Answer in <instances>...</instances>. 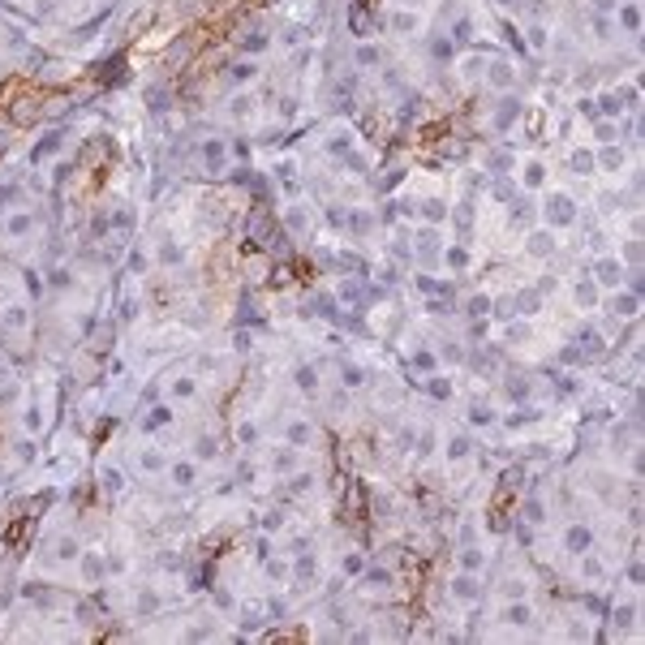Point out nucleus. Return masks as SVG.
I'll list each match as a JSON object with an SVG mask.
<instances>
[{
    "label": "nucleus",
    "mask_w": 645,
    "mask_h": 645,
    "mask_svg": "<svg viewBox=\"0 0 645 645\" xmlns=\"http://www.w3.org/2000/svg\"><path fill=\"white\" fill-rule=\"evenodd\" d=\"M267 577L271 581H293V564L288 559H267Z\"/></svg>",
    "instance_id": "nucleus-49"
},
{
    "label": "nucleus",
    "mask_w": 645,
    "mask_h": 645,
    "mask_svg": "<svg viewBox=\"0 0 645 645\" xmlns=\"http://www.w3.org/2000/svg\"><path fill=\"white\" fill-rule=\"evenodd\" d=\"M611 310H615L619 318H637V310H641V293L619 284V288H615V297H611Z\"/></svg>",
    "instance_id": "nucleus-23"
},
{
    "label": "nucleus",
    "mask_w": 645,
    "mask_h": 645,
    "mask_svg": "<svg viewBox=\"0 0 645 645\" xmlns=\"http://www.w3.org/2000/svg\"><path fill=\"white\" fill-rule=\"evenodd\" d=\"M413 366L421 370V375H430V370H435V353L430 349H413Z\"/></svg>",
    "instance_id": "nucleus-52"
},
{
    "label": "nucleus",
    "mask_w": 645,
    "mask_h": 645,
    "mask_svg": "<svg viewBox=\"0 0 645 645\" xmlns=\"http://www.w3.org/2000/svg\"><path fill=\"white\" fill-rule=\"evenodd\" d=\"M589 276L598 280V284H603V293H607V288H619V284L628 280V267L619 263V258H611V254H607V258H598V263L589 267Z\"/></svg>",
    "instance_id": "nucleus-5"
},
{
    "label": "nucleus",
    "mask_w": 645,
    "mask_h": 645,
    "mask_svg": "<svg viewBox=\"0 0 645 645\" xmlns=\"http://www.w3.org/2000/svg\"><path fill=\"white\" fill-rule=\"evenodd\" d=\"M628 160H624V146H615V142H607L598 155H593V168H603V172H619Z\"/></svg>",
    "instance_id": "nucleus-28"
},
{
    "label": "nucleus",
    "mask_w": 645,
    "mask_h": 645,
    "mask_svg": "<svg viewBox=\"0 0 645 645\" xmlns=\"http://www.w3.org/2000/svg\"><path fill=\"white\" fill-rule=\"evenodd\" d=\"M228 82H233V86H250V82H258V65H254V61H237V65L228 69Z\"/></svg>",
    "instance_id": "nucleus-38"
},
{
    "label": "nucleus",
    "mask_w": 645,
    "mask_h": 645,
    "mask_svg": "<svg viewBox=\"0 0 645 645\" xmlns=\"http://www.w3.org/2000/svg\"><path fill=\"white\" fill-rule=\"evenodd\" d=\"M233 439H237V448L258 452V448H263V426H258L254 417H237V421H233Z\"/></svg>",
    "instance_id": "nucleus-10"
},
{
    "label": "nucleus",
    "mask_w": 645,
    "mask_h": 645,
    "mask_svg": "<svg viewBox=\"0 0 645 645\" xmlns=\"http://www.w3.org/2000/svg\"><path fill=\"white\" fill-rule=\"evenodd\" d=\"M164 474H168V482L177 490H189V486H198V478H203V460H198V456L194 460H168Z\"/></svg>",
    "instance_id": "nucleus-4"
},
{
    "label": "nucleus",
    "mask_w": 645,
    "mask_h": 645,
    "mask_svg": "<svg viewBox=\"0 0 645 645\" xmlns=\"http://www.w3.org/2000/svg\"><path fill=\"white\" fill-rule=\"evenodd\" d=\"M22 284H26V293H31V297H39V293H43V280H39V271H26V276H22Z\"/></svg>",
    "instance_id": "nucleus-55"
},
{
    "label": "nucleus",
    "mask_w": 645,
    "mask_h": 645,
    "mask_svg": "<svg viewBox=\"0 0 645 645\" xmlns=\"http://www.w3.org/2000/svg\"><path fill=\"white\" fill-rule=\"evenodd\" d=\"M443 263H448L452 271H465L469 267V250H465V245H443Z\"/></svg>",
    "instance_id": "nucleus-47"
},
{
    "label": "nucleus",
    "mask_w": 645,
    "mask_h": 645,
    "mask_svg": "<svg viewBox=\"0 0 645 645\" xmlns=\"http://www.w3.org/2000/svg\"><path fill=\"white\" fill-rule=\"evenodd\" d=\"M520 520H525L529 529H542L551 520V508H547V499H538V495H529L525 504H520Z\"/></svg>",
    "instance_id": "nucleus-22"
},
{
    "label": "nucleus",
    "mask_w": 645,
    "mask_h": 645,
    "mask_svg": "<svg viewBox=\"0 0 645 645\" xmlns=\"http://www.w3.org/2000/svg\"><path fill=\"white\" fill-rule=\"evenodd\" d=\"M508 396H512V401H529V383L525 379H512L508 383Z\"/></svg>",
    "instance_id": "nucleus-54"
},
{
    "label": "nucleus",
    "mask_w": 645,
    "mask_h": 645,
    "mask_svg": "<svg viewBox=\"0 0 645 645\" xmlns=\"http://www.w3.org/2000/svg\"><path fill=\"white\" fill-rule=\"evenodd\" d=\"M366 366H357V362H340V387L344 391H357V387H366Z\"/></svg>",
    "instance_id": "nucleus-33"
},
{
    "label": "nucleus",
    "mask_w": 645,
    "mask_h": 645,
    "mask_svg": "<svg viewBox=\"0 0 645 645\" xmlns=\"http://www.w3.org/2000/svg\"><path fill=\"white\" fill-rule=\"evenodd\" d=\"M396 5H409V0H396Z\"/></svg>",
    "instance_id": "nucleus-59"
},
{
    "label": "nucleus",
    "mask_w": 645,
    "mask_h": 645,
    "mask_svg": "<svg viewBox=\"0 0 645 645\" xmlns=\"http://www.w3.org/2000/svg\"><path fill=\"white\" fill-rule=\"evenodd\" d=\"M547 181H551V168L542 160H525V164H520V185H525V189H547Z\"/></svg>",
    "instance_id": "nucleus-21"
},
{
    "label": "nucleus",
    "mask_w": 645,
    "mask_h": 645,
    "mask_svg": "<svg viewBox=\"0 0 645 645\" xmlns=\"http://www.w3.org/2000/svg\"><path fill=\"white\" fill-rule=\"evenodd\" d=\"M465 314H474V318H486V314H490V297H486V293L469 297V302H465Z\"/></svg>",
    "instance_id": "nucleus-51"
},
{
    "label": "nucleus",
    "mask_w": 645,
    "mask_h": 645,
    "mask_svg": "<svg viewBox=\"0 0 645 645\" xmlns=\"http://www.w3.org/2000/svg\"><path fill=\"white\" fill-rule=\"evenodd\" d=\"M593 142H598V146H607V142H619V121L593 116Z\"/></svg>",
    "instance_id": "nucleus-39"
},
{
    "label": "nucleus",
    "mask_w": 645,
    "mask_h": 645,
    "mask_svg": "<svg viewBox=\"0 0 645 645\" xmlns=\"http://www.w3.org/2000/svg\"><path fill=\"white\" fill-rule=\"evenodd\" d=\"M490 5H495V9H499V13H512V9L520 5V0H490Z\"/></svg>",
    "instance_id": "nucleus-57"
},
{
    "label": "nucleus",
    "mask_w": 645,
    "mask_h": 645,
    "mask_svg": "<svg viewBox=\"0 0 645 645\" xmlns=\"http://www.w3.org/2000/svg\"><path fill=\"white\" fill-rule=\"evenodd\" d=\"M413 241H417V254L426 258V263L439 254V228H435V224H421V228L413 233Z\"/></svg>",
    "instance_id": "nucleus-29"
},
{
    "label": "nucleus",
    "mask_w": 645,
    "mask_h": 645,
    "mask_svg": "<svg viewBox=\"0 0 645 645\" xmlns=\"http://www.w3.org/2000/svg\"><path fill=\"white\" fill-rule=\"evenodd\" d=\"M26 233H35V211H13V215H5V237H9V241H22Z\"/></svg>",
    "instance_id": "nucleus-26"
},
{
    "label": "nucleus",
    "mask_w": 645,
    "mask_h": 645,
    "mask_svg": "<svg viewBox=\"0 0 645 645\" xmlns=\"http://www.w3.org/2000/svg\"><path fill=\"white\" fill-rule=\"evenodd\" d=\"M474 435L469 430H456V435H448V443H443V456H448V465H460V460H469L474 456Z\"/></svg>",
    "instance_id": "nucleus-14"
},
{
    "label": "nucleus",
    "mask_w": 645,
    "mask_h": 645,
    "mask_svg": "<svg viewBox=\"0 0 645 645\" xmlns=\"http://www.w3.org/2000/svg\"><path fill=\"white\" fill-rule=\"evenodd\" d=\"M564 551L568 555H585V551H593V529L585 525V520H568V529H564Z\"/></svg>",
    "instance_id": "nucleus-8"
},
{
    "label": "nucleus",
    "mask_w": 645,
    "mask_h": 645,
    "mask_svg": "<svg viewBox=\"0 0 645 645\" xmlns=\"http://www.w3.org/2000/svg\"><path fill=\"white\" fill-rule=\"evenodd\" d=\"M538 413L534 409H516V413H508V417H499V426H508V430H516V426H529Z\"/></svg>",
    "instance_id": "nucleus-48"
},
{
    "label": "nucleus",
    "mask_w": 645,
    "mask_h": 645,
    "mask_svg": "<svg viewBox=\"0 0 645 645\" xmlns=\"http://www.w3.org/2000/svg\"><path fill=\"white\" fill-rule=\"evenodd\" d=\"M525 250H529L534 258H551V254H555V233H551V228L529 233V245H525Z\"/></svg>",
    "instance_id": "nucleus-32"
},
{
    "label": "nucleus",
    "mask_w": 645,
    "mask_h": 645,
    "mask_svg": "<svg viewBox=\"0 0 645 645\" xmlns=\"http://www.w3.org/2000/svg\"><path fill=\"white\" fill-rule=\"evenodd\" d=\"M486 564H490V555L478 547V542H465L460 555H456V568H460V573H486Z\"/></svg>",
    "instance_id": "nucleus-17"
},
{
    "label": "nucleus",
    "mask_w": 645,
    "mask_h": 645,
    "mask_svg": "<svg viewBox=\"0 0 645 645\" xmlns=\"http://www.w3.org/2000/svg\"><path fill=\"white\" fill-rule=\"evenodd\" d=\"M516 116H520V99L516 95H504L499 99V112H495V130H508Z\"/></svg>",
    "instance_id": "nucleus-35"
},
{
    "label": "nucleus",
    "mask_w": 645,
    "mask_h": 645,
    "mask_svg": "<svg viewBox=\"0 0 645 645\" xmlns=\"http://www.w3.org/2000/svg\"><path fill=\"white\" fill-rule=\"evenodd\" d=\"M353 61H357V69H379L383 65V47L379 43H357Z\"/></svg>",
    "instance_id": "nucleus-36"
},
{
    "label": "nucleus",
    "mask_w": 645,
    "mask_h": 645,
    "mask_svg": "<svg viewBox=\"0 0 645 645\" xmlns=\"http://www.w3.org/2000/svg\"><path fill=\"white\" fill-rule=\"evenodd\" d=\"M0 332H5V336H26L31 332V310L22 302L5 306V310H0Z\"/></svg>",
    "instance_id": "nucleus-9"
},
{
    "label": "nucleus",
    "mask_w": 645,
    "mask_h": 645,
    "mask_svg": "<svg viewBox=\"0 0 645 645\" xmlns=\"http://www.w3.org/2000/svg\"><path fill=\"white\" fill-rule=\"evenodd\" d=\"M615 9H619V0H589V13H607L611 17Z\"/></svg>",
    "instance_id": "nucleus-56"
},
{
    "label": "nucleus",
    "mask_w": 645,
    "mask_h": 645,
    "mask_svg": "<svg viewBox=\"0 0 645 645\" xmlns=\"http://www.w3.org/2000/svg\"><path fill=\"white\" fill-rule=\"evenodd\" d=\"M387 26H391V35H401V39H409V35H417V31H421V17H417V9L401 5V9H391V17H387Z\"/></svg>",
    "instance_id": "nucleus-16"
},
{
    "label": "nucleus",
    "mask_w": 645,
    "mask_h": 645,
    "mask_svg": "<svg viewBox=\"0 0 645 645\" xmlns=\"http://www.w3.org/2000/svg\"><path fill=\"white\" fill-rule=\"evenodd\" d=\"M177 421V409H172V401H160V405H151L146 409V417H142V430L151 435V430H164V426H172Z\"/></svg>",
    "instance_id": "nucleus-18"
},
{
    "label": "nucleus",
    "mask_w": 645,
    "mask_h": 645,
    "mask_svg": "<svg viewBox=\"0 0 645 645\" xmlns=\"http://www.w3.org/2000/svg\"><path fill=\"white\" fill-rule=\"evenodd\" d=\"M448 215H452V211H448V203L430 198V203L421 207V224H435V228H439V224H448Z\"/></svg>",
    "instance_id": "nucleus-41"
},
{
    "label": "nucleus",
    "mask_w": 645,
    "mask_h": 645,
    "mask_svg": "<svg viewBox=\"0 0 645 645\" xmlns=\"http://www.w3.org/2000/svg\"><path fill=\"white\" fill-rule=\"evenodd\" d=\"M486 86L508 95V91L516 86V69H512V65H504V61H490V69H486Z\"/></svg>",
    "instance_id": "nucleus-24"
},
{
    "label": "nucleus",
    "mask_w": 645,
    "mask_h": 645,
    "mask_svg": "<svg viewBox=\"0 0 645 645\" xmlns=\"http://www.w3.org/2000/svg\"><path fill=\"white\" fill-rule=\"evenodd\" d=\"M568 164H573L577 177H589V172H593V155L589 151H573V155H568Z\"/></svg>",
    "instance_id": "nucleus-50"
},
{
    "label": "nucleus",
    "mask_w": 645,
    "mask_h": 645,
    "mask_svg": "<svg viewBox=\"0 0 645 645\" xmlns=\"http://www.w3.org/2000/svg\"><path fill=\"white\" fill-rule=\"evenodd\" d=\"M624 581H628V585H641V581H645V573H641V559H637V555H632V559H628V568H624Z\"/></svg>",
    "instance_id": "nucleus-53"
},
{
    "label": "nucleus",
    "mask_w": 645,
    "mask_h": 645,
    "mask_svg": "<svg viewBox=\"0 0 645 645\" xmlns=\"http://www.w3.org/2000/svg\"><path fill=\"white\" fill-rule=\"evenodd\" d=\"M520 39H525V52H551V31H547V22H529L525 31H520Z\"/></svg>",
    "instance_id": "nucleus-19"
},
{
    "label": "nucleus",
    "mask_w": 645,
    "mask_h": 645,
    "mask_svg": "<svg viewBox=\"0 0 645 645\" xmlns=\"http://www.w3.org/2000/svg\"><path fill=\"white\" fill-rule=\"evenodd\" d=\"M293 387L302 391V396H310V401H314V396L322 391V379H318V366H306V362H302V366L293 370Z\"/></svg>",
    "instance_id": "nucleus-20"
},
{
    "label": "nucleus",
    "mask_w": 645,
    "mask_h": 645,
    "mask_svg": "<svg viewBox=\"0 0 645 645\" xmlns=\"http://www.w3.org/2000/svg\"><path fill=\"white\" fill-rule=\"evenodd\" d=\"M267 469H271V474H280V478L297 474V469H302V448H293V443H280V448H271Z\"/></svg>",
    "instance_id": "nucleus-6"
},
{
    "label": "nucleus",
    "mask_w": 645,
    "mask_h": 645,
    "mask_svg": "<svg viewBox=\"0 0 645 645\" xmlns=\"http://www.w3.org/2000/svg\"><path fill=\"white\" fill-rule=\"evenodd\" d=\"M611 619H615V628H632V619H637V603H615V607H611Z\"/></svg>",
    "instance_id": "nucleus-46"
},
{
    "label": "nucleus",
    "mask_w": 645,
    "mask_h": 645,
    "mask_svg": "<svg viewBox=\"0 0 645 645\" xmlns=\"http://www.w3.org/2000/svg\"><path fill=\"white\" fill-rule=\"evenodd\" d=\"M611 22H615L624 35L637 39V35H641V5H637V0H619V9L611 13Z\"/></svg>",
    "instance_id": "nucleus-13"
},
{
    "label": "nucleus",
    "mask_w": 645,
    "mask_h": 645,
    "mask_svg": "<svg viewBox=\"0 0 645 645\" xmlns=\"http://www.w3.org/2000/svg\"><path fill=\"white\" fill-rule=\"evenodd\" d=\"M314 439H318V426L310 417H288L284 421V443H293V448H314Z\"/></svg>",
    "instance_id": "nucleus-7"
},
{
    "label": "nucleus",
    "mask_w": 645,
    "mask_h": 645,
    "mask_svg": "<svg viewBox=\"0 0 645 645\" xmlns=\"http://www.w3.org/2000/svg\"><path fill=\"white\" fill-rule=\"evenodd\" d=\"M61 564H78V555H82V542L78 538H56V551H52Z\"/></svg>",
    "instance_id": "nucleus-42"
},
{
    "label": "nucleus",
    "mask_w": 645,
    "mask_h": 645,
    "mask_svg": "<svg viewBox=\"0 0 645 645\" xmlns=\"http://www.w3.org/2000/svg\"><path fill=\"white\" fill-rule=\"evenodd\" d=\"M542 219H547V228L559 233V228H573L581 211H577V198L568 194V189H551L547 194V203H542Z\"/></svg>",
    "instance_id": "nucleus-1"
},
{
    "label": "nucleus",
    "mask_w": 645,
    "mask_h": 645,
    "mask_svg": "<svg viewBox=\"0 0 645 645\" xmlns=\"http://www.w3.org/2000/svg\"><path fill=\"white\" fill-rule=\"evenodd\" d=\"M185 258H189V254H185L181 241H160V263H164V267H185Z\"/></svg>",
    "instance_id": "nucleus-40"
},
{
    "label": "nucleus",
    "mask_w": 645,
    "mask_h": 645,
    "mask_svg": "<svg viewBox=\"0 0 645 645\" xmlns=\"http://www.w3.org/2000/svg\"><path fill=\"white\" fill-rule=\"evenodd\" d=\"M366 573V555L362 551H344L340 555V577H362Z\"/></svg>",
    "instance_id": "nucleus-43"
},
{
    "label": "nucleus",
    "mask_w": 645,
    "mask_h": 645,
    "mask_svg": "<svg viewBox=\"0 0 645 645\" xmlns=\"http://www.w3.org/2000/svg\"><path fill=\"white\" fill-rule=\"evenodd\" d=\"M426 391H430V401H452V396H456V383H452L448 375H435V370H430V375H426Z\"/></svg>",
    "instance_id": "nucleus-34"
},
{
    "label": "nucleus",
    "mask_w": 645,
    "mask_h": 645,
    "mask_svg": "<svg viewBox=\"0 0 645 645\" xmlns=\"http://www.w3.org/2000/svg\"><path fill=\"white\" fill-rule=\"evenodd\" d=\"M439 452V430L435 426H421V435H417V456H435Z\"/></svg>",
    "instance_id": "nucleus-45"
},
{
    "label": "nucleus",
    "mask_w": 645,
    "mask_h": 645,
    "mask_svg": "<svg viewBox=\"0 0 645 645\" xmlns=\"http://www.w3.org/2000/svg\"><path fill=\"white\" fill-rule=\"evenodd\" d=\"M534 619H538V611H534V607H529L525 598H508V603L499 607V624H504V628H512V632L529 628Z\"/></svg>",
    "instance_id": "nucleus-3"
},
{
    "label": "nucleus",
    "mask_w": 645,
    "mask_h": 645,
    "mask_svg": "<svg viewBox=\"0 0 645 645\" xmlns=\"http://www.w3.org/2000/svg\"><path fill=\"white\" fill-rule=\"evenodd\" d=\"M430 56H435L439 65H452V56H456L452 35H430Z\"/></svg>",
    "instance_id": "nucleus-37"
},
{
    "label": "nucleus",
    "mask_w": 645,
    "mask_h": 645,
    "mask_svg": "<svg viewBox=\"0 0 645 645\" xmlns=\"http://www.w3.org/2000/svg\"><path fill=\"white\" fill-rule=\"evenodd\" d=\"M581 559V581L585 585H603L607 577H611V568H607V559L598 555V551H585V555H577Z\"/></svg>",
    "instance_id": "nucleus-15"
},
{
    "label": "nucleus",
    "mask_w": 645,
    "mask_h": 645,
    "mask_svg": "<svg viewBox=\"0 0 645 645\" xmlns=\"http://www.w3.org/2000/svg\"><path fill=\"white\" fill-rule=\"evenodd\" d=\"M573 302H577V310H598L603 306V284L593 276H581L573 284Z\"/></svg>",
    "instance_id": "nucleus-11"
},
{
    "label": "nucleus",
    "mask_w": 645,
    "mask_h": 645,
    "mask_svg": "<svg viewBox=\"0 0 645 645\" xmlns=\"http://www.w3.org/2000/svg\"><path fill=\"white\" fill-rule=\"evenodd\" d=\"M465 421H469V426H474V430H490V426H499V413H495L490 405H469Z\"/></svg>",
    "instance_id": "nucleus-31"
},
{
    "label": "nucleus",
    "mask_w": 645,
    "mask_h": 645,
    "mask_svg": "<svg viewBox=\"0 0 645 645\" xmlns=\"http://www.w3.org/2000/svg\"><path fill=\"white\" fill-rule=\"evenodd\" d=\"M99 486H104L108 495H121L125 490V469H121L116 460H99Z\"/></svg>",
    "instance_id": "nucleus-25"
},
{
    "label": "nucleus",
    "mask_w": 645,
    "mask_h": 645,
    "mask_svg": "<svg viewBox=\"0 0 645 645\" xmlns=\"http://www.w3.org/2000/svg\"><path fill=\"white\" fill-rule=\"evenodd\" d=\"M78 568H82V581L86 585H99V581L108 577V555L104 551H82L78 555Z\"/></svg>",
    "instance_id": "nucleus-12"
},
{
    "label": "nucleus",
    "mask_w": 645,
    "mask_h": 645,
    "mask_svg": "<svg viewBox=\"0 0 645 645\" xmlns=\"http://www.w3.org/2000/svg\"><path fill=\"white\" fill-rule=\"evenodd\" d=\"M448 593H452V603H460V607H478L482 593H486L482 573H460V568H456V577L448 581Z\"/></svg>",
    "instance_id": "nucleus-2"
},
{
    "label": "nucleus",
    "mask_w": 645,
    "mask_h": 645,
    "mask_svg": "<svg viewBox=\"0 0 645 645\" xmlns=\"http://www.w3.org/2000/svg\"><path fill=\"white\" fill-rule=\"evenodd\" d=\"M198 396V379L194 375H172L168 379V401H194Z\"/></svg>",
    "instance_id": "nucleus-30"
},
{
    "label": "nucleus",
    "mask_w": 645,
    "mask_h": 645,
    "mask_svg": "<svg viewBox=\"0 0 645 645\" xmlns=\"http://www.w3.org/2000/svg\"><path fill=\"white\" fill-rule=\"evenodd\" d=\"M357 581H362V589H391L396 573H391V568H379V564H366V573Z\"/></svg>",
    "instance_id": "nucleus-27"
},
{
    "label": "nucleus",
    "mask_w": 645,
    "mask_h": 645,
    "mask_svg": "<svg viewBox=\"0 0 645 645\" xmlns=\"http://www.w3.org/2000/svg\"><path fill=\"white\" fill-rule=\"evenodd\" d=\"M9 383H13V370H9V366H0V387H9Z\"/></svg>",
    "instance_id": "nucleus-58"
},
{
    "label": "nucleus",
    "mask_w": 645,
    "mask_h": 645,
    "mask_svg": "<svg viewBox=\"0 0 645 645\" xmlns=\"http://www.w3.org/2000/svg\"><path fill=\"white\" fill-rule=\"evenodd\" d=\"M138 469H142V474H164V469H168V456L155 452V448H146V452L138 456Z\"/></svg>",
    "instance_id": "nucleus-44"
}]
</instances>
